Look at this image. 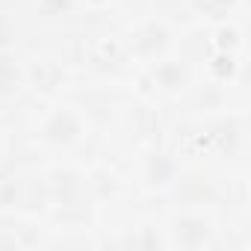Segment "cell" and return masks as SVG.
Returning <instances> with one entry per match:
<instances>
[{
  "instance_id": "1",
  "label": "cell",
  "mask_w": 251,
  "mask_h": 251,
  "mask_svg": "<svg viewBox=\"0 0 251 251\" xmlns=\"http://www.w3.org/2000/svg\"><path fill=\"white\" fill-rule=\"evenodd\" d=\"M213 236H216L213 222L198 210H183L169 225V242L177 248H204L213 245Z\"/></svg>"
},
{
  "instance_id": "2",
  "label": "cell",
  "mask_w": 251,
  "mask_h": 251,
  "mask_svg": "<svg viewBox=\"0 0 251 251\" xmlns=\"http://www.w3.org/2000/svg\"><path fill=\"white\" fill-rule=\"evenodd\" d=\"M42 142L53 145V148H71L83 139V121L74 109H53L39 130Z\"/></svg>"
},
{
  "instance_id": "3",
  "label": "cell",
  "mask_w": 251,
  "mask_h": 251,
  "mask_svg": "<svg viewBox=\"0 0 251 251\" xmlns=\"http://www.w3.org/2000/svg\"><path fill=\"white\" fill-rule=\"evenodd\" d=\"M86 198V180L74 172H56L50 177V201L65 210H77Z\"/></svg>"
},
{
  "instance_id": "4",
  "label": "cell",
  "mask_w": 251,
  "mask_h": 251,
  "mask_svg": "<svg viewBox=\"0 0 251 251\" xmlns=\"http://www.w3.org/2000/svg\"><path fill=\"white\" fill-rule=\"evenodd\" d=\"M166 48H169V30H166L163 24H157V21L139 27L136 36H133V50H136L139 56H145V59L163 53Z\"/></svg>"
},
{
  "instance_id": "5",
  "label": "cell",
  "mask_w": 251,
  "mask_h": 251,
  "mask_svg": "<svg viewBox=\"0 0 251 251\" xmlns=\"http://www.w3.org/2000/svg\"><path fill=\"white\" fill-rule=\"evenodd\" d=\"M154 83L163 89V92H180L186 83H189V71L183 62L177 59H166L154 68Z\"/></svg>"
},
{
  "instance_id": "6",
  "label": "cell",
  "mask_w": 251,
  "mask_h": 251,
  "mask_svg": "<svg viewBox=\"0 0 251 251\" xmlns=\"http://www.w3.org/2000/svg\"><path fill=\"white\" fill-rule=\"evenodd\" d=\"M145 180H148L151 186H166V183H172V180H175V163H172V157H166V154L151 157V163H148V169H145Z\"/></svg>"
},
{
  "instance_id": "7",
  "label": "cell",
  "mask_w": 251,
  "mask_h": 251,
  "mask_svg": "<svg viewBox=\"0 0 251 251\" xmlns=\"http://www.w3.org/2000/svg\"><path fill=\"white\" fill-rule=\"evenodd\" d=\"M18 86H21V68L15 65L12 56H3V50H0V98L18 92Z\"/></svg>"
},
{
  "instance_id": "8",
  "label": "cell",
  "mask_w": 251,
  "mask_h": 251,
  "mask_svg": "<svg viewBox=\"0 0 251 251\" xmlns=\"http://www.w3.org/2000/svg\"><path fill=\"white\" fill-rule=\"evenodd\" d=\"M12 42H15V27L6 15H0V50H6Z\"/></svg>"
},
{
  "instance_id": "9",
  "label": "cell",
  "mask_w": 251,
  "mask_h": 251,
  "mask_svg": "<svg viewBox=\"0 0 251 251\" xmlns=\"http://www.w3.org/2000/svg\"><path fill=\"white\" fill-rule=\"evenodd\" d=\"M42 6H45V12L56 15V12H62V9L71 6V0H42Z\"/></svg>"
}]
</instances>
